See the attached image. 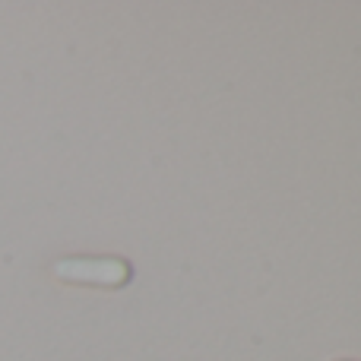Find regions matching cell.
Returning a JSON list of instances; mask_svg holds the SVG:
<instances>
[{
    "label": "cell",
    "mask_w": 361,
    "mask_h": 361,
    "mask_svg": "<svg viewBox=\"0 0 361 361\" xmlns=\"http://www.w3.org/2000/svg\"><path fill=\"white\" fill-rule=\"evenodd\" d=\"M336 361H355V358H336Z\"/></svg>",
    "instance_id": "cell-2"
},
{
    "label": "cell",
    "mask_w": 361,
    "mask_h": 361,
    "mask_svg": "<svg viewBox=\"0 0 361 361\" xmlns=\"http://www.w3.org/2000/svg\"><path fill=\"white\" fill-rule=\"evenodd\" d=\"M51 269L61 282L92 288H124L133 279V267L124 257H63Z\"/></svg>",
    "instance_id": "cell-1"
}]
</instances>
